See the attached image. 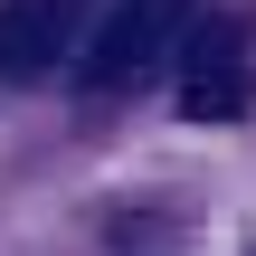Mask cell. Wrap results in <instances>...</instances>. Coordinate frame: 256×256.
I'll return each mask as SVG.
<instances>
[{"mask_svg":"<svg viewBox=\"0 0 256 256\" xmlns=\"http://www.w3.org/2000/svg\"><path fill=\"white\" fill-rule=\"evenodd\" d=\"M190 19H200V0H114L95 19V48H86L76 86L86 95H133L142 76H162L190 48Z\"/></svg>","mask_w":256,"mask_h":256,"instance_id":"obj_1","label":"cell"},{"mask_svg":"<svg viewBox=\"0 0 256 256\" xmlns=\"http://www.w3.org/2000/svg\"><path fill=\"white\" fill-rule=\"evenodd\" d=\"M256 104V57H247V19H200L190 57H180V114L190 124H238Z\"/></svg>","mask_w":256,"mask_h":256,"instance_id":"obj_2","label":"cell"},{"mask_svg":"<svg viewBox=\"0 0 256 256\" xmlns=\"http://www.w3.org/2000/svg\"><path fill=\"white\" fill-rule=\"evenodd\" d=\"M86 0H0V86H38L76 57Z\"/></svg>","mask_w":256,"mask_h":256,"instance_id":"obj_3","label":"cell"}]
</instances>
